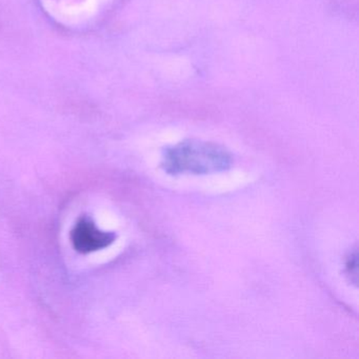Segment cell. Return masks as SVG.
Returning a JSON list of instances; mask_svg holds the SVG:
<instances>
[{
  "mask_svg": "<svg viewBox=\"0 0 359 359\" xmlns=\"http://www.w3.org/2000/svg\"><path fill=\"white\" fill-rule=\"evenodd\" d=\"M231 163L232 156L219 144L189 140L168 148L161 165L171 175H207L226 171Z\"/></svg>",
  "mask_w": 359,
  "mask_h": 359,
  "instance_id": "1",
  "label": "cell"
},
{
  "mask_svg": "<svg viewBox=\"0 0 359 359\" xmlns=\"http://www.w3.org/2000/svg\"><path fill=\"white\" fill-rule=\"evenodd\" d=\"M114 235L102 232L87 218H81L71 234L73 247L81 253H91L108 247L114 241Z\"/></svg>",
  "mask_w": 359,
  "mask_h": 359,
  "instance_id": "2",
  "label": "cell"
},
{
  "mask_svg": "<svg viewBox=\"0 0 359 359\" xmlns=\"http://www.w3.org/2000/svg\"><path fill=\"white\" fill-rule=\"evenodd\" d=\"M357 266H358V255H357V251H355L354 253L351 254L346 262L348 275L350 276L351 281L355 285L357 283Z\"/></svg>",
  "mask_w": 359,
  "mask_h": 359,
  "instance_id": "3",
  "label": "cell"
}]
</instances>
